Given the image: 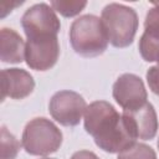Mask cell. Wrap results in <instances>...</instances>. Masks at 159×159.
Here are the masks:
<instances>
[{"label": "cell", "mask_w": 159, "mask_h": 159, "mask_svg": "<svg viewBox=\"0 0 159 159\" xmlns=\"http://www.w3.org/2000/svg\"><path fill=\"white\" fill-rule=\"evenodd\" d=\"M158 67H159V57H158Z\"/></svg>", "instance_id": "20"}, {"label": "cell", "mask_w": 159, "mask_h": 159, "mask_svg": "<svg viewBox=\"0 0 159 159\" xmlns=\"http://www.w3.org/2000/svg\"><path fill=\"white\" fill-rule=\"evenodd\" d=\"M21 144L31 155H48L57 152L62 144V133L47 118L31 119L24 128Z\"/></svg>", "instance_id": "4"}, {"label": "cell", "mask_w": 159, "mask_h": 159, "mask_svg": "<svg viewBox=\"0 0 159 159\" xmlns=\"http://www.w3.org/2000/svg\"><path fill=\"white\" fill-rule=\"evenodd\" d=\"M84 129L96 145L107 153H120L135 143L122 114L107 101H96L84 112Z\"/></svg>", "instance_id": "1"}, {"label": "cell", "mask_w": 159, "mask_h": 159, "mask_svg": "<svg viewBox=\"0 0 159 159\" xmlns=\"http://www.w3.org/2000/svg\"><path fill=\"white\" fill-rule=\"evenodd\" d=\"M70 42L76 53L83 57H96L107 50L109 41L102 20L96 15L87 14L71 24Z\"/></svg>", "instance_id": "2"}, {"label": "cell", "mask_w": 159, "mask_h": 159, "mask_svg": "<svg viewBox=\"0 0 159 159\" xmlns=\"http://www.w3.org/2000/svg\"><path fill=\"white\" fill-rule=\"evenodd\" d=\"M26 45L12 29L2 27L0 31V58L4 63H20L25 60Z\"/></svg>", "instance_id": "12"}, {"label": "cell", "mask_w": 159, "mask_h": 159, "mask_svg": "<svg viewBox=\"0 0 159 159\" xmlns=\"http://www.w3.org/2000/svg\"><path fill=\"white\" fill-rule=\"evenodd\" d=\"M87 104L83 97L75 91H58L48 103L52 118L65 127H75L81 122Z\"/></svg>", "instance_id": "6"}, {"label": "cell", "mask_w": 159, "mask_h": 159, "mask_svg": "<svg viewBox=\"0 0 159 159\" xmlns=\"http://www.w3.org/2000/svg\"><path fill=\"white\" fill-rule=\"evenodd\" d=\"M70 159H99V158L91 150H78L73 153Z\"/></svg>", "instance_id": "17"}, {"label": "cell", "mask_w": 159, "mask_h": 159, "mask_svg": "<svg viewBox=\"0 0 159 159\" xmlns=\"http://www.w3.org/2000/svg\"><path fill=\"white\" fill-rule=\"evenodd\" d=\"M117 159H157L154 149L144 143H134L118 154Z\"/></svg>", "instance_id": "14"}, {"label": "cell", "mask_w": 159, "mask_h": 159, "mask_svg": "<svg viewBox=\"0 0 159 159\" xmlns=\"http://www.w3.org/2000/svg\"><path fill=\"white\" fill-rule=\"evenodd\" d=\"M60 56V43L57 36L27 39L25 48L26 65L35 71H47L52 68Z\"/></svg>", "instance_id": "7"}, {"label": "cell", "mask_w": 159, "mask_h": 159, "mask_svg": "<svg viewBox=\"0 0 159 159\" xmlns=\"http://www.w3.org/2000/svg\"><path fill=\"white\" fill-rule=\"evenodd\" d=\"M42 159H52V158H42Z\"/></svg>", "instance_id": "19"}, {"label": "cell", "mask_w": 159, "mask_h": 159, "mask_svg": "<svg viewBox=\"0 0 159 159\" xmlns=\"http://www.w3.org/2000/svg\"><path fill=\"white\" fill-rule=\"evenodd\" d=\"M157 145H158V149H159V138H158V143H157Z\"/></svg>", "instance_id": "18"}, {"label": "cell", "mask_w": 159, "mask_h": 159, "mask_svg": "<svg viewBox=\"0 0 159 159\" xmlns=\"http://www.w3.org/2000/svg\"><path fill=\"white\" fill-rule=\"evenodd\" d=\"M101 20L108 41L114 47L123 48L132 45L138 30V15L133 7L111 2L103 7Z\"/></svg>", "instance_id": "3"}, {"label": "cell", "mask_w": 159, "mask_h": 159, "mask_svg": "<svg viewBox=\"0 0 159 159\" xmlns=\"http://www.w3.org/2000/svg\"><path fill=\"white\" fill-rule=\"evenodd\" d=\"M2 99L6 97L22 99L31 94L35 88L34 77L22 68H4L1 71Z\"/></svg>", "instance_id": "11"}, {"label": "cell", "mask_w": 159, "mask_h": 159, "mask_svg": "<svg viewBox=\"0 0 159 159\" xmlns=\"http://www.w3.org/2000/svg\"><path fill=\"white\" fill-rule=\"evenodd\" d=\"M116 102L124 109L132 111L147 103V89L142 78L134 73H123L117 78L112 91Z\"/></svg>", "instance_id": "8"}, {"label": "cell", "mask_w": 159, "mask_h": 159, "mask_svg": "<svg viewBox=\"0 0 159 159\" xmlns=\"http://www.w3.org/2000/svg\"><path fill=\"white\" fill-rule=\"evenodd\" d=\"M139 52L144 61L154 62L159 57V2H154L153 7L145 15L144 32L140 36Z\"/></svg>", "instance_id": "10"}, {"label": "cell", "mask_w": 159, "mask_h": 159, "mask_svg": "<svg viewBox=\"0 0 159 159\" xmlns=\"http://www.w3.org/2000/svg\"><path fill=\"white\" fill-rule=\"evenodd\" d=\"M21 26L27 39H39L57 36L61 29V22L50 5L40 2L30 6L24 12Z\"/></svg>", "instance_id": "5"}, {"label": "cell", "mask_w": 159, "mask_h": 159, "mask_svg": "<svg viewBox=\"0 0 159 159\" xmlns=\"http://www.w3.org/2000/svg\"><path fill=\"white\" fill-rule=\"evenodd\" d=\"M145 78H147V82H148L150 91L154 94L159 96V67L152 66L150 68H148Z\"/></svg>", "instance_id": "16"}, {"label": "cell", "mask_w": 159, "mask_h": 159, "mask_svg": "<svg viewBox=\"0 0 159 159\" xmlns=\"http://www.w3.org/2000/svg\"><path fill=\"white\" fill-rule=\"evenodd\" d=\"M20 149L19 140L6 129L1 127V159H15Z\"/></svg>", "instance_id": "15"}, {"label": "cell", "mask_w": 159, "mask_h": 159, "mask_svg": "<svg viewBox=\"0 0 159 159\" xmlns=\"http://www.w3.org/2000/svg\"><path fill=\"white\" fill-rule=\"evenodd\" d=\"M87 5L84 0H52L51 7L60 12L65 17H72L78 15Z\"/></svg>", "instance_id": "13"}, {"label": "cell", "mask_w": 159, "mask_h": 159, "mask_svg": "<svg viewBox=\"0 0 159 159\" xmlns=\"http://www.w3.org/2000/svg\"><path fill=\"white\" fill-rule=\"evenodd\" d=\"M123 118L135 138L150 140L158 132V117L152 103L147 102L142 107L132 111H124Z\"/></svg>", "instance_id": "9"}]
</instances>
